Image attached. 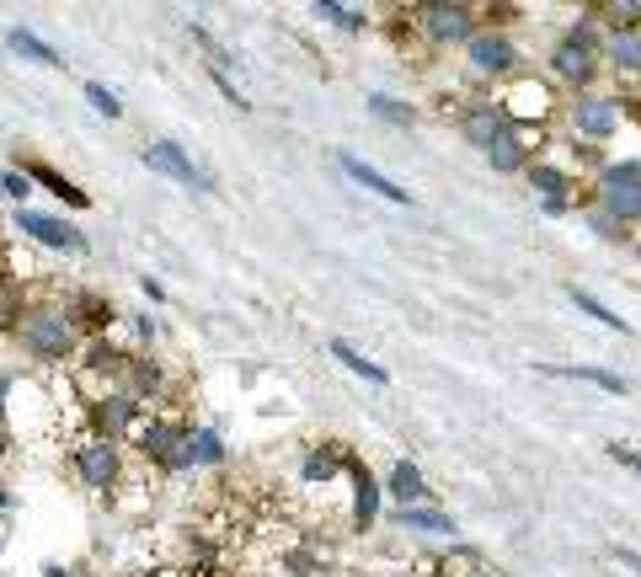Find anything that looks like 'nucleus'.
I'll return each mask as SVG.
<instances>
[{
	"instance_id": "obj_1",
	"label": "nucleus",
	"mask_w": 641,
	"mask_h": 577,
	"mask_svg": "<svg viewBox=\"0 0 641 577\" xmlns=\"http://www.w3.org/2000/svg\"><path fill=\"white\" fill-rule=\"evenodd\" d=\"M6 332L43 369L75 364V348H81V332H75V316L65 305H17V310H6Z\"/></svg>"
},
{
	"instance_id": "obj_2",
	"label": "nucleus",
	"mask_w": 641,
	"mask_h": 577,
	"mask_svg": "<svg viewBox=\"0 0 641 577\" xmlns=\"http://www.w3.org/2000/svg\"><path fill=\"white\" fill-rule=\"evenodd\" d=\"M129 444H134V455H139V460L161 465V471H187V455H182L187 428L177 423V417H166V412L139 417L134 433H129Z\"/></svg>"
},
{
	"instance_id": "obj_3",
	"label": "nucleus",
	"mask_w": 641,
	"mask_h": 577,
	"mask_svg": "<svg viewBox=\"0 0 641 577\" xmlns=\"http://www.w3.org/2000/svg\"><path fill=\"white\" fill-rule=\"evenodd\" d=\"M70 471L81 476L86 492H113L118 481H123V449H118V439L86 433V439L70 449Z\"/></svg>"
},
{
	"instance_id": "obj_4",
	"label": "nucleus",
	"mask_w": 641,
	"mask_h": 577,
	"mask_svg": "<svg viewBox=\"0 0 641 577\" xmlns=\"http://www.w3.org/2000/svg\"><path fill=\"white\" fill-rule=\"evenodd\" d=\"M551 75L567 81L572 91H583L599 75V43H593V22H577L572 33H561V43L551 49Z\"/></svg>"
},
{
	"instance_id": "obj_5",
	"label": "nucleus",
	"mask_w": 641,
	"mask_h": 577,
	"mask_svg": "<svg viewBox=\"0 0 641 577\" xmlns=\"http://www.w3.org/2000/svg\"><path fill=\"white\" fill-rule=\"evenodd\" d=\"M497 113H503V123H519V129H529V123H545V118L556 113L551 86L535 81V75H513V81L503 86V97H497Z\"/></svg>"
},
{
	"instance_id": "obj_6",
	"label": "nucleus",
	"mask_w": 641,
	"mask_h": 577,
	"mask_svg": "<svg viewBox=\"0 0 641 577\" xmlns=\"http://www.w3.org/2000/svg\"><path fill=\"white\" fill-rule=\"evenodd\" d=\"M599 204L615 225L641 220V161H620L599 177Z\"/></svg>"
},
{
	"instance_id": "obj_7",
	"label": "nucleus",
	"mask_w": 641,
	"mask_h": 577,
	"mask_svg": "<svg viewBox=\"0 0 641 577\" xmlns=\"http://www.w3.org/2000/svg\"><path fill=\"white\" fill-rule=\"evenodd\" d=\"M465 65H471L476 81H513L519 75V49H513L508 33H476L465 43Z\"/></svg>"
},
{
	"instance_id": "obj_8",
	"label": "nucleus",
	"mask_w": 641,
	"mask_h": 577,
	"mask_svg": "<svg viewBox=\"0 0 641 577\" xmlns=\"http://www.w3.org/2000/svg\"><path fill=\"white\" fill-rule=\"evenodd\" d=\"M11 230H22L27 241L49 246V252H86V236L75 230L70 220H59V214H38V209H17L11 214Z\"/></svg>"
},
{
	"instance_id": "obj_9",
	"label": "nucleus",
	"mask_w": 641,
	"mask_h": 577,
	"mask_svg": "<svg viewBox=\"0 0 641 577\" xmlns=\"http://www.w3.org/2000/svg\"><path fill=\"white\" fill-rule=\"evenodd\" d=\"M86 412H91V428L102 433V439H123V433H134V423L139 417H145V407H139V401L123 391H102V396H91L86 401Z\"/></svg>"
},
{
	"instance_id": "obj_10",
	"label": "nucleus",
	"mask_w": 641,
	"mask_h": 577,
	"mask_svg": "<svg viewBox=\"0 0 641 577\" xmlns=\"http://www.w3.org/2000/svg\"><path fill=\"white\" fill-rule=\"evenodd\" d=\"M139 161H145L150 171H161V177H171V182H182V187L214 193V177H209V171H198L193 161H187V150L171 145V139H155V145H145V150H139Z\"/></svg>"
},
{
	"instance_id": "obj_11",
	"label": "nucleus",
	"mask_w": 641,
	"mask_h": 577,
	"mask_svg": "<svg viewBox=\"0 0 641 577\" xmlns=\"http://www.w3.org/2000/svg\"><path fill=\"white\" fill-rule=\"evenodd\" d=\"M572 134H583V139H609L620 129V97H599V91H583V97L572 102Z\"/></svg>"
},
{
	"instance_id": "obj_12",
	"label": "nucleus",
	"mask_w": 641,
	"mask_h": 577,
	"mask_svg": "<svg viewBox=\"0 0 641 577\" xmlns=\"http://www.w3.org/2000/svg\"><path fill=\"white\" fill-rule=\"evenodd\" d=\"M535 150H540V129H519V123H508V129L487 145V161H492V171L513 177V171H529V155H535Z\"/></svg>"
},
{
	"instance_id": "obj_13",
	"label": "nucleus",
	"mask_w": 641,
	"mask_h": 577,
	"mask_svg": "<svg viewBox=\"0 0 641 577\" xmlns=\"http://www.w3.org/2000/svg\"><path fill=\"white\" fill-rule=\"evenodd\" d=\"M422 33L433 43H471L476 38V11L471 6H422Z\"/></svg>"
},
{
	"instance_id": "obj_14",
	"label": "nucleus",
	"mask_w": 641,
	"mask_h": 577,
	"mask_svg": "<svg viewBox=\"0 0 641 577\" xmlns=\"http://www.w3.org/2000/svg\"><path fill=\"white\" fill-rule=\"evenodd\" d=\"M123 391H129L139 407H150V401H161V391H166V374H161V364L155 358H139V353H129V364H123Z\"/></svg>"
},
{
	"instance_id": "obj_15",
	"label": "nucleus",
	"mask_w": 641,
	"mask_h": 577,
	"mask_svg": "<svg viewBox=\"0 0 641 577\" xmlns=\"http://www.w3.org/2000/svg\"><path fill=\"white\" fill-rule=\"evenodd\" d=\"M460 129H465V139H471L476 150H487L508 123H503V113H497V102H460Z\"/></svg>"
},
{
	"instance_id": "obj_16",
	"label": "nucleus",
	"mask_w": 641,
	"mask_h": 577,
	"mask_svg": "<svg viewBox=\"0 0 641 577\" xmlns=\"http://www.w3.org/2000/svg\"><path fill=\"white\" fill-rule=\"evenodd\" d=\"M337 166L348 171V177H353L358 187H369V193H380V198H390V204H412V193H406V187H396V182L385 177V171H374L369 161H358L353 150H342V155H337Z\"/></svg>"
},
{
	"instance_id": "obj_17",
	"label": "nucleus",
	"mask_w": 641,
	"mask_h": 577,
	"mask_svg": "<svg viewBox=\"0 0 641 577\" xmlns=\"http://www.w3.org/2000/svg\"><path fill=\"white\" fill-rule=\"evenodd\" d=\"M348 476H353V524L358 529H369L374 524V513H380V481L369 476V465L364 460H353L348 455Z\"/></svg>"
},
{
	"instance_id": "obj_18",
	"label": "nucleus",
	"mask_w": 641,
	"mask_h": 577,
	"mask_svg": "<svg viewBox=\"0 0 641 577\" xmlns=\"http://www.w3.org/2000/svg\"><path fill=\"white\" fill-rule=\"evenodd\" d=\"M535 369H540V374H556V380H583V385H599L604 396H625V391H631V385H625L620 374H609V369H599V364H567V369H561V364H535Z\"/></svg>"
},
{
	"instance_id": "obj_19",
	"label": "nucleus",
	"mask_w": 641,
	"mask_h": 577,
	"mask_svg": "<svg viewBox=\"0 0 641 577\" xmlns=\"http://www.w3.org/2000/svg\"><path fill=\"white\" fill-rule=\"evenodd\" d=\"M22 177H27V182H43L54 198H65L70 209H86V204H91V198H86L70 177H65V171H54V166H43V161H27V166H22Z\"/></svg>"
},
{
	"instance_id": "obj_20",
	"label": "nucleus",
	"mask_w": 641,
	"mask_h": 577,
	"mask_svg": "<svg viewBox=\"0 0 641 577\" xmlns=\"http://www.w3.org/2000/svg\"><path fill=\"white\" fill-rule=\"evenodd\" d=\"M385 492L396 497L401 508H417L422 497H428V481H422V471H417L412 460H396V465H390V481H385Z\"/></svg>"
},
{
	"instance_id": "obj_21",
	"label": "nucleus",
	"mask_w": 641,
	"mask_h": 577,
	"mask_svg": "<svg viewBox=\"0 0 641 577\" xmlns=\"http://www.w3.org/2000/svg\"><path fill=\"white\" fill-rule=\"evenodd\" d=\"M6 49H11V54H22V59H33V65H49V70L65 65L54 43H43L38 33H27V27H11V33H6Z\"/></svg>"
},
{
	"instance_id": "obj_22",
	"label": "nucleus",
	"mask_w": 641,
	"mask_h": 577,
	"mask_svg": "<svg viewBox=\"0 0 641 577\" xmlns=\"http://www.w3.org/2000/svg\"><path fill=\"white\" fill-rule=\"evenodd\" d=\"M182 455H187V471H193V465H220L225 460V439L214 428H187Z\"/></svg>"
},
{
	"instance_id": "obj_23",
	"label": "nucleus",
	"mask_w": 641,
	"mask_h": 577,
	"mask_svg": "<svg viewBox=\"0 0 641 577\" xmlns=\"http://www.w3.org/2000/svg\"><path fill=\"white\" fill-rule=\"evenodd\" d=\"M604 59L620 75H641V33H609L604 38Z\"/></svg>"
},
{
	"instance_id": "obj_24",
	"label": "nucleus",
	"mask_w": 641,
	"mask_h": 577,
	"mask_svg": "<svg viewBox=\"0 0 641 577\" xmlns=\"http://www.w3.org/2000/svg\"><path fill=\"white\" fill-rule=\"evenodd\" d=\"M396 524L401 529H422V535H455V519H449V513H439V508H401L396 513Z\"/></svg>"
},
{
	"instance_id": "obj_25",
	"label": "nucleus",
	"mask_w": 641,
	"mask_h": 577,
	"mask_svg": "<svg viewBox=\"0 0 641 577\" xmlns=\"http://www.w3.org/2000/svg\"><path fill=\"white\" fill-rule=\"evenodd\" d=\"M342 465H348V455H342L337 444H321V449H310V455H305V481H310V487H316V481L326 487V481H332Z\"/></svg>"
},
{
	"instance_id": "obj_26",
	"label": "nucleus",
	"mask_w": 641,
	"mask_h": 577,
	"mask_svg": "<svg viewBox=\"0 0 641 577\" xmlns=\"http://www.w3.org/2000/svg\"><path fill=\"white\" fill-rule=\"evenodd\" d=\"M529 182L545 193V204H567V187H572V177L561 166H545V161H529Z\"/></svg>"
},
{
	"instance_id": "obj_27",
	"label": "nucleus",
	"mask_w": 641,
	"mask_h": 577,
	"mask_svg": "<svg viewBox=\"0 0 641 577\" xmlns=\"http://www.w3.org/2000/svg\"><path fill=\"white\" fill-rule=\"evenodd\" d=\"M332 358H342V364H348L353 374H364L369 385H390V374H385L380 364H374V358H364V353H358L353 342H342V337H332Z\"/></svg>"
},
{
	"instance_id": "obj_28",
	"label": "nucleus",
	"mask_w": 641,
	"mask_h": 577,
	"mask_svg": "<svg viewBox=\"0 0 641 577\" xmlns=\"http://www.w3.org/2000/svg\"><path fill=\"white\" fill-rule=\"evenodd\" d=\"M567 294H572V305L583 310V316H593L599 326H609V332H620V337H631V326H625V321H620V316H615V310H609V305H599V300H593L588 289H577V284H572Z\"/></svg>"
},
{
	"instance_id": "obj_29",
	"label": "nucleus",
	"mask_w": 641,
	"mask_h": 577,
	"mask_svg": "<svg viewBox=\"0 0 641 577\" xmlns=\"http://www.w3.org/2000/svg\"><path fill=\"white\" fill-rule=\"evenodd\" d=\"M65 310H70V316L81 310V321H86V326H113V321H118V310L107 305V300H97V294H70V305H65Z\"/></svg>"
},
{
	"instance_id": "obj_30",
	"label": "nucleus",
	"mask_w": 641,
	"mask_h": 577,
	"mask_svg": "<svg viewBox=\"0 0 641 577\" xmlns=\"http://www.w3.org/2000/svg\"><path fill=\"white\" fill-rule=\"evenodd\" d=\"M369 113H374V118H385V123H396V129H412V123H417V107H406V102H396V97H385V91H374V97H369Z\"/></svg>"
},
{
	"instance_id": "obj_31",
	"label": "nucleus",
	"mask_w": 641,
	"mask_h": 577,
	"mask_svg": "<svg viewBox=\"0 0 641 577\" xmlns=\"http://www.w3.org/2000/svg\"><path fill=\"white\" fill-rule=\"evenodd\" d=\"M316 17L337 22V27H348V33H358V27H369V11H364V6H337V0H321V6H316Z\"/></svg>"
},
{
	"instance_id": "obj_32",
	"label": "nucleus",
	"mask_w": 641,
	"mask_h": 577,
	"mask_svg": "<svg viewBox=\"0 0 641 577\" xmlns=\"http://www.w3.org/2000/svg\"><path fill=\"white\" fill-rule=\"evenodd\" d=\"M86 102L97 107L102 118H123V102H118V97H113V91H107L102 81H86Z\"/></svg>"
},
{
	"instance_id": "obj_33",
	"label": "nucleus",
	"mask_w": 641,
	"mask_h": 577,
	"mask_svg": "<svg viewBox=\"0 0 641 577\" xmlns=\"http://www.w3.org/2000/svg\"><path fill=\"white\" fill-rule=\"evenodd\" d=\"M0 193H6V198H17V209H22V198L33 193V182H27L22 171H0Z\"/></svg>"
},
{
	"instance_id": "obj_34",
	"label": "nucleus",
	"mask_w": 641,
	"mask_h": 577,
	"mask_svg": "<svg viewBox=\"0 0 641 577\" xmlns=\"http://www.w3.org/2000/svg\"><path fill=\"white\" fill-rule=\"evenodd\" d=\"M593 230H599V236H609V241H615V236H620V225H615V220H609V214H593Z\"/></svg>"
},
{
	"instance_id": "obj_35",
	"label": "nucleus",
	"mask_w": 641,
	"mask_h": 577,
	"mask_svg": "<svg viewBox=\"0 0 641 577\" xmlns=\"http://www.w3.org/2000/svg\"><path fill=\"white\" fill-rule=\"evenodd\" d=\"M43 577H81V572H70V567H43Z\"/></svg>"
},
{
	"instance_id": "obj_36",
	"label": "nucleus",
	"mask_w": 641,
	"mask_h": 577,
	"mask_svg": "<svg viewBox=\"0 0 641 577\" xmlns=\"http://www.w3.org/2000/svg\"><path fill=\"white\" fill-rule=\"evenodd\" d=\"M625 465H631V471L641 476V449H631V460H625Z\"/></svg>"
},
{
	"instance_id": "obj_37",
	"label": "nucleus",
	"mask_w": 641,
	"mask_h": 577,
	"mask_svg": "<svg viewBox=\"0 0 641 577\" xmlns=\"http://www.w3.org/2000/svg\"><path fill=\"white\" fill-rule=\"evenodd\" d=\"M0 508H11V492H0Z\"/></svg>"
}]
</instances>
